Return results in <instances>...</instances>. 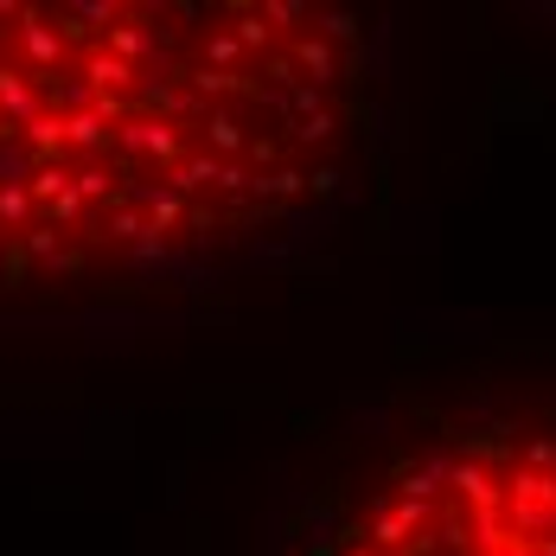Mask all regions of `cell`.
Returning a JSON list of instances; mask_svg holds the SVG:
<instances>
[{
    "instance_id": "cell-1",
    "label": "cell",
    "mask_w": 556,
    "mask_h": 556,
    "mask_svg": "<svg viewBox=\"0 0 556 556\" xmlns=\"http://www.w3.org/2000/svg\"><path fill=\"white\" fill-rule=\"evenodd\" d=\"M365 39L301 0H0V294L205 276L345 192Z\"/></svg>"
},
{
    "instance_id": "cell-2",
    "label": "cell",
    "mask_w": 556,
    "mask_h": 556,
    "mask_svg": "<svg viewBox=\"0 0 556 556\" xmlns=\"http://www.w3.org/2000/svg\"><path fill=\"white\" fill-rule=\"evenodd\" d=\"M333 556H556V416H500L396 454Z\"/></svg>"
}]
</instances>
